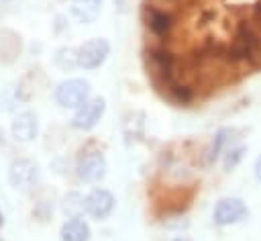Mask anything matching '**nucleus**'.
Wrapping results in <instances>:
<instances>
[{
    "label": "nucleus",
    "instance_id": "6e6552de",
    "mask_svg": "<svg viewBox=\"0 0 261 241\" xmlns=\"http://www.w3.org/2000/svg\"><path fill=\"white\" fill-rule=\"evenodd\" d=\"M10 131H12V137L16 141H22V143L33 141L37 137V116L33 112H20V114H16L14 120H12Z\"/></svg>",
    "mask_w": 261,
    "mask_h": 241
},
{
    "label": "nucleus",
    "instance_id": "f8f14e48",
    "mask_svg": "<svg viewBox=\"0 0 261 241\" xmlns=\"http://www.w3.org/2000/svg\"><path fill=\"white\" fill-rule=\"evenodd\" d=\"M230 153H232V159H230V155L224 159V167H226V170L237 165V161H239V159H241V155H243V149H234V151H230Z\"/></svg>",
    "mask_w": 261,
    "mask_h": 241
},
{
    "label": "nucleus",
    "instance_id": "7ed1b4c3",
    "mask_svg": "<svg viewBox=\"0 0 261 241\" xmlns=\"http://www.w3.org/2000/svg\"><path fill=\"white\" fill-rule=\"evenodd\" d=\"M247 214V206L241 198H220L212 210V219L216 225L220 227H226V225H232V223H239L241 219H245Z\"/></svg>",
    "mask_w": 261,
    "mask_h": 241
},
{
    "label": "nucleus",
    "instance_id": "0eeeda50",
    "mask_svg": "<svg viewBox=\"0 0 261 241\" xmlns=\"http://www.w3.org/2000/svg\"><path fill=\"white\" fill-rule=\"evenodd\" d=\"M84 208L94 219H106L114 208V196L104 188H96L84 198Z\"/></svg>",
    "mask_w": 261,
    "mask_h": 241
},
{
    "label": "nucleus",
    "instance_id": "1a4fd4ad",
    "mask_svg": "<svg viewBox=\"0 0 261 241\" xmlns=\"http://www.w3.org/2000/svg\"><path fill=\"white\" fill-rule=\"evenodd\" d=\"M90 227L82 219H69L61 227V241H88Z\"/></svg>",
    "mask_w": 261,
    "mask_h": 241
},
{
    "label": "nucleus",
    "instance_id": "9d476101",
    "mask_svg": "<svg viewBox=\"0 0 261 241\" xmlns=\"http://www.w3.org/2000/svg\"><path fill=\"white\" fill-rule=\"evenodd\" d=\"M102 0H73L71 2V14L80 22H92L100 14Z\"/></svg>",
    "mask_w": 261,
    "mask_h": 241
},
{
    "label": "nucleus",
    "instance_id": "f03ea898",
    "mask_svg": "<svg viewBox=\"0 0 261 241\" xmlns=\"http://www.w3.org/2000/svg\"><path fill=\"white\" fill-rule=\"evenodd\" d=\"M108 53H110L108 41L96 37V39L86 41L77 49V61H80V65L84 69H96V67H100L104 63V59L108 57Z\"/></svg>",
    "mask_w": 261,
    "mask_h": 241
},
{
    "label": "nucleus",
    "instance_id": "20e7f679",
    "mask_svg": "<svg viewBox=\"0 0 261 241\" xmlns=\"http://www.w3.org/2000/svg\"><path fill=\"white\" fill-rule=\"evenodd\" d=\"M104 110H106L104 98H92L84 106L77 108V112L71 118V127L73 129H80V131H88V129H92V127L98 125V120L102 118Z\"/></svg>",
    "mask_w": 261,
    "mask_h": 241
},
{
    "label": "nucleus",
    "instance_id": "f257e3e1",
    "mask_svg": "<svg viewBox=\"0 0 261 241\" xmlns=\"http://www.w3.org/2000/svg\"><path fill=\"white\" fill-rule=\"evenodd\" d=\"M88 96H90V84L80 78L65 80L55 90V100L63 108H80L88 102Z\"/></svg>",
    "mask_w": 261,
    "mask_h": 241
},
{
    "label": "nucleus",
    "instance_id": "4468645a",
    "mask_svg": "<svg viewBox=\"0 0 261 241\" xmlns=\"http://www.w3.org/2000/svg\"><path fill=\"white\" fill-rule=\"evenodd\" d=\"M2 223H4V219H2V216H0V225H2Z\"/></svg>",
    "mask_w": 261,
    "mask_h": 241
},
{
    "label": "nucleus",
    "instance_id": "2eb2a0df",
    "mask_svg": "<svg viewBox=\"0 0 261 241\" xmlns=\"http://www.w3.org/2000/svg\"><path fill=\"white\" fill-rule=\"evenodd\" d=\"M0 241H2V239H0Z\"/></svg>",
    "mask_w": 261,
    "mask_h": 241
},
{
    "label": "nucleus",
    "instance_id": "ddd939ff",
    "mask_svg": "<svg viewBox=\"0 0 261 241\" xmlns=\"http://www.w3.org/2000/svg\"><path fill=\"white\" fill-rule=\"evenodd\" d=\"M255 176H257V180L261 182V155H259L257 161H255Z\"/></svg>",
    "mask_w": 261,
    "mask_h": 241
},
{
    "label": "nucleus",
    "instance_id": "9b49d317",
    "mask_svg": "<svg viewBox=\"0 0 261 241\" xmlns=\"http://www.w3.org/2000/svg\"><path fill=\"white\" fill-rule=\"evenodd\" d=\"M55 63L61 69H73L75 65H80V61H77V49H73V47H61V49H57Z\"/></svg>",
    "mask_w": 261,
    "mask_h": 241
},
{
    "label": "nucleus",
    "instance_id": "423d86ee",
    "mask_svg": "<svg viewBox=\"0 0 261 241\" xmlns=\"http://www.w3.org/2000/svg\"><path fill=\"white\" fill-rule=\"evenodd\" d=\"M77 176L84 182H100L106 176V159L100 151H90L80 157L77 161Z\"/></svg>",
    "mask_w": 261,
    "mask_h": 241
},
{
    "label": "nucleus",
    "instance_id": "39448f33",
    "mask_svg": "<svg viewBox=\"0 0 261 241\" xmlns=\"http://www.w3.org/2000/svg\"><path fill=\"white\" fill-rule=\"evenodd\" d=\"M8 182L16 190H31L37 182V165L31 159H16L10 163L8 170Z\"/></svg>",
    "mask_w": 261,
    "mask_h": 241
}]
</instances>
